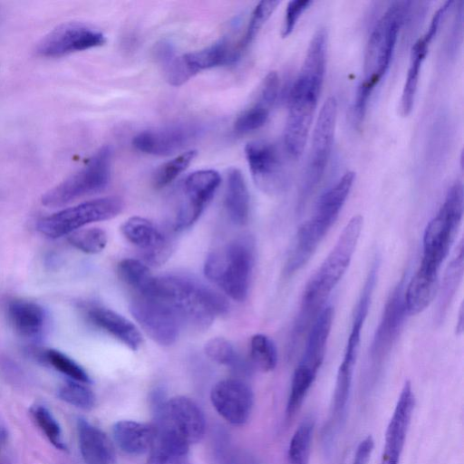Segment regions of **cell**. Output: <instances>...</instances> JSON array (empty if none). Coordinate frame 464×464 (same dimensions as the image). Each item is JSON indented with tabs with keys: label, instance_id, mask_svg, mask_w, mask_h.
<instances>
[{
	"label": "cell",
	"instance_id": "cell-19",
	"mask_svg": "<svg viewBox=\"0 0 464 464\" xmlns=\"http://www.w3.org/2000/svg\"><path fill=\"white\" fill-rule=\"evenodd\" d=\"M245 154L253 179L260 189L276 193L283 188V160L274 144L264 140L250 141L246 145Z\"/></svg>",
	"mask_w": 464,
	"mask_h": 464
},
{
	"label": "cell",
	"instance_id": "cell-10",
	"mask_svg": "<svg viewBox=\"0 0 464 464\" xmlns=\"http://www.w3.org/2000/svg\"><path fill=\"white\" fill-rule=\"evenodd\" d=\"M123 208L124 202L119 197L99 198L44 217L37 222L36 227L45 237L58 238L86 225L113 218Z\"/></svg>",
	"mask_w": 464,
	"mask_h": 464
},
{
	"label": "cell",
	"instance_id": "cell-32",
	"mask_svg": "<svg viewBox=\"0 0 464 464\" xmlns=\"http://www.w3.org/2000/svg\"><path fill=\"white\" fill-rule=\"evenodd\" d=\"M315 420L305 417L295 429L287 450V464H308Z\"/></svg>",
	"mask_w": 464,
	"mask_h": 464
},
{
	"label": "cell",
	"instance_id": "cell-29",
	"mask_svg": "<svg viewBox=\"0 0 464 464\" xmlns=\"http://www.w3.org/2000/svg\"><path fill=\"white\" fill-rule=\"evenodd\" d=\"M430 42L422 35L411 48L407 76L401 97V111L404 116L410 114L412 110L419 83L420 71Z\"/></svg>",
	"mask_w": 464,
	"mask_h": 464
},
{
	"label": "cell",
	"instance_id": "cell-49",
	"mask_svg": "<svg viewBox=\"0 0 464 464\" xmlns=\"http://www.w3.org/2000/svg\"><path fill=\"white\" fill-rule=\"evenodd\" d=\"M382 464V463H381Z\"/></svg>",
	"mask_w": 464,
	"mask_h": 464
},
{
	"label": "cell",
	"instance_id": "cell-43",
	"mask_svg": "<svg viewBox=\"0 0 464 464\" xmlns=\"http://www.w3.org/2000/svg\"><path fill=\"white\" fill-rule=\"evenodd\" d=\"M188 452L152 442L147 464H190Z\"/></svg>",
	"mask_w": 464,
	"mask_h": 464
},
{
	"label": "cell",
	"instance_id": "cell-23",
	"mask_svg": "<svg viewBox=\"0 0 464 464\" xmlns=\"http://www.w3.org/2000/svg\"><path fill=\"white\" fill-rule=\"evenodd\" d=\"M91 322L102 329L130 350L136 351L142 343L141 334L134 324L117 312L102 307L93 306L88 311Z\"/></svg>",
	"mask_w": 464,
	"mask_h": 464
},
{
	"label": "cell",
	"instance_id": "cell-2",
	"mask_svg": "<svg viewBox=\"0 0 464 464\" xmlns=\"http://www.w3.org/2000/svg\"><path fill=\"white\" fill-rule=\"evenodd\" d=\"M362 226V215H355L348 221L328 256L305 285L292 331L293 347L312 326L328 296L345 274L358 245Z\"/></svg>",
	"mask_w": 464,
	"mask_h": 464
},
{
	"label": "cell",
	"instance_id": "cell-34",
	"mask_svg": "<svg viewBox=\"0 0 464 464\" xmlns=\"http://www.w3.org/2000/svg\"><path fill=\"white\" fill-rule=\"evenodd\" d=\"M274 103L258 93L256 102L238 115L234 130L238 133H247L260 129L266 124Z\"/></svg>",
	"mask_w": 464,
	"mask_h": 464
},
{
	"label": "cell",
	"instance_id": "cell-11",
	"mask_svg": "<svg viewBox=\"0 0 464 464\" xmlns=\"http://www.w3.org/2000/svg\"><path fill=\"white\" fill-rule=\"evenodd\" d=\"M154 430L176 439L189 447L198 442L206 430V420L199 406L185 396L158 401Z\"/></svg>",
	"mask_w": 464,
	"mask_h": 464
},
{
	"label": "cell",
	"instance_id": "cell-47",
	"mask_svg": "<svg viewBox=\"0 0 464 464\" xmlns=\"http://www.w3.org/2000/svg\"><path fill=\"white\" fill-rule=\"evenodd\" d=\"M463 331V307L460 306L459 312V319L457 321V328L456 332L458 334H460Z\"/></svg>",
	"mask_w": 464,
	"mask_h": 464
},
{
	"label": "cell",
	"instance_id": "cell-31",
	"mask_svg": "<svg viewBox=\"0 0 464 464\" xmlns=\"http://www.w3.org/2000/svg\"><path fill=\"white\" fill-rule=\"evenodd\" d=\"M117 271L121 281L131 288L135 295H150L155 276L144 262L135 258H125L118 264Z\"/></svg>",
	"mask_w": 464,
	"mask_h": 464
},
{
	"label": "cell",
	"instance_id": "cell-48",
	"mask_svg": "<svg viewBox=\"0 0 464 464\" xmlns=\"http://www.w3.org/2000/svg\"><path fill=\"white\" fill-rule=\"evenodd\" d=\"M0 464H9V463L5 460H0Z\"/></svg>",
	"mask_w": 464,
	"mask_h": 464
},
{
	"label": "cell",
	"instance_id": "cell-33",
	"mask_svg": "<svg viewBox=\"0 0 464 464\" xmlns=\"http://www.w3.org/2000/svg\"><path fill=\"white\" fill-rule=\"evenodd\" d=\"M318 372L298 363L295 368L289 396L287 399L285 414L287 418H292L301 408L309 390L311 389Z\"/></svg>",
	"mask_w": 464,
	"mask_h": 464
},
{
	"label": "cell",
	"instance_id": "cell-45",
	"mask_svg": "<svg viewBox=\"0 0 464 464\" xmlns=\"http://www.w3.org/2000/svg\"><path fill=\"white\" fill-rule=\"evenodd\" d=\"M374 447L372 436L364 438L358 445L353 464H368Z\"/></svg>",
	"mask_w": 464,
	"mask_h": 464
},
{
	"label": "cell",
	"instance_id": "cell-35",
	"mask_svg": "<svg viewBox=\"0 0 464 464\" xmlns=\"http://www.w3.org/2000/svg\"><path fill=\"white\" fill-rule=\"evenodd\" d=\"M250 359L258 370L267 372L277 364L278 354L274 341L266 334H256L250 340Z\"/></svg>",
	"mask_w": 464,
	"mask_h": 464
},
{
	"label": "cell",
	"instance_id": "cell-1",
	"mask_svg": "<svg viewBox=\"0 0 464 464\" xmlns=\"http://www.w3.org/2000/svg\"><path fill=\"white\" fill-rule=\"evenodd\" d=\"M326 33L321 28L314 35L288 95V114L284 144L289 156L297 159L303 153L325 72Z\"/></svg>",
	"mask_w": 464,
	"mask_h": 464
},
{
	"label": "cell",
	"instance_id": "cell-27",
	"mask_svg": "<svg viewBox=\"0 0 464 464\" xmlns=\"http://www.w3.org/2000/svg\"><path fill=\"white\" fill-rule=\"evenodd\" d=\"M224 206L234 224L242 226L247 223L250 198L244 177L238 169L232 168L227 172Z\"/></svg>",
	"mask_w": 464,
	"mask_h": 464
},
{
	"label": "cell",
	"instance_id": "cell-40",
	"mask_svg": "<svg viewBox=\"0 0 464 464\" xmlns=\"http://www.w3.org/2000/svg\"><path fill=\"white\" fill-rule=\"evenodd\" d=\"M42 357L54 369L71 380L82 383H89L91 382L84 369L62 352L55 349H47L43 352Z\"/></svg>",
	"mask_w": 464,
	"mask_h": 464
},
{
	"label": "cell",
	"instance_id": "cell-4",
	"mask_svg": "<svg viewBox=\"0 0 464 464\" xmlns=\"http://www.w3.org/2000/svg\"><path fill=\"white\" fill-rule=\"evenodd\" d=\"M405 10V2L393 3L376 23L370 34L364 55L363 75L353 107V115L357 125L363 121L369 99L389 69Z\"/></svg>",
	"mask_w": 464,
	"mask_h": 464
},
{
	"label": "cell",
	"instance_id": "cell-21",
	"mask_svg": "<svg viewBox=\"0 0 464 464\" xmlns=\"http://www.w3.org/2000/svg\"><path fill=\"white\" fill-rule=\"evenodd\" d=\"M414 407L415 395L412 385L410 381H406L386 429L382 463L399 464Z\"/></svg>",
	"mask_w": 464,
	"mask_h": 464
},
{
	"label": "cell",
	"instance_id": "cell-3",
	"mask_svg": "<svg viewBox=\"0 0 464 464\" xmlns=\"http://www.w3.org/2000/svg\"><path fill=\"white\" fill-rule=\"evenodd\" d=\"M148 296L163 301L174 311L182 326L195 330L208 328L229 308L223 295L198 278L182 274L155 276Z\"/></svg>",
	"mask_w": 464,
	"mask_h": 464
},
{
	"label": "cell",
	"instance_id": "cell-30",
	"mask_svg": "<svg viewBox=\"0 0 464 464\" xmlns=\"http://www.w3.org/2000/svg\"><path fill=\"white\" fill-rule=\"evenodd\" d=\"M183 56L195 74L202 70L233 63L237 59L235 48H231L228 42L224 39Z\"/></svg>",
	"mask_w": 464,
	"mask_h": 464
},
{
	"label": "cell",
	"instance_id": "cell-41",
	"mask_svg": "<svg viewBox=\"0 0 464 464\" xmlns=\"http://www.w3.org/2000/svg\"><path fill=\"white\" fill-rule=\"evenodd\" d=\"M58 397L74 407L89 410L95 405V395L85 383L68 381L60 386Z\"/></svg>",
	"mask_w": 464,
	"mask_h": 464
},
{
	"label": "cell",
	"instance_id": "cell-39",
	"mask_svg": "<svg viewBox=\"0 0 464 464\" xmlns=\"http://www.w3.org/2000/svg\"><path fill=\"white\" fill-rule=\"evenodd\" d=\"M196 155L197 150H189L162 164L153 175L154 187L161 188L172 182L189 166Z\"/></svg>",
	"mask_w": 464,
	"mask_h": 464
},
{
	"label": "cell",
	"instance_id": "cell-15",
	"mask_svg": "<svg viewBox=\"0 0 464 464\" xmlns=\"http://www.w3.org/2000/svg\"><path fill=\"white\" fill-rule=\"evenodd\" d=\"M130 312L151 340L161 346L173 344L183 327L174 311L154 296L135 295Z\"/></svg>",
	"mask_w": 464,
	"mask_h": 464
},
{
	"label": "cell",
	"instance_id": "cell-18",
	"mask_svg": "<svg viewBox=\"0 0 464 464\" xmlns=\"http://www.w3.org/2000/svg\"><path fill=\"white\" fill-rule=\"evenodd\" d=\"M121 231L138 248L146 265L160 266L169 258L171 241L152 221L141 217H131L121 225Z\"/></svg>",
	"mask_w": 464,
	"mask_h": 464
},
{
	"label": "cell",
	"instance_id": "cell-36",
	"mask_svg": "<svg viewBox=\"0 0 464 464\" xmlns=\"http://www.w3.org/2000/svg\"><path fill=\"white\" fill-rule=\"evenodd\" d=\"M279 1H261L259 2L249 19L246 33L242 39L235 46V52L239 57L242 52L253 42L263 25L266 23L273 12L279 5Z\"/></svg>",
	"mask_w": 464,
	"mask_h": 464
},
{
	"label": "cell",
	"instance_id": "cell-37",
	"mask_svg": "<svg viewBox=\"0 0 464 464\" xmlns=\"http://www.w3.org/2000/svg\"><path fill=\"white\" fill-rule=\"evenodd\" d=\"M68 242L78 250L86 254L102 252L107 243V233L100 227L81 228L67 237Z\"/></svg>",
	"mask_w": 464,
	"mask_h": 464
},
{
	"label": "cell",
	"instance_id": "cell-25",
	"mask_svg": "<svg viewBox=\"0 0 464 464\" xmlns=\"http://www.w3.org/2000/svg\"><path fill=\"white\" fill-rule=\"evenodd\" d=\"M7 318L14 329L22 336H39L46 322L44 309L33 301L14 298L6 305Z\"/></svg>",
	"mask_w": 464,
	"mask_h": 464
},
{
	"label": "cell",
	"instance_id": "cell-7",
	"mask_svg": "<svg viewBox=\"0 0 464 464\" xmlns=\"http://www.w3.org/2000/svg\"><path fill=\"white\" fill-rule=\"evenodd\" d=\"M256 246L253 237L245 235L212 250L204 264V274L227 296L245 301L255 265Z\"/></svg>",
	"mask_w": 464,
	"mask_h": 464
},
{
	"label": "cell",
	"instance_id": "cell-6",
	"mask_svg": "<svg viewBox=\"0 0 464 464\" xmlns=\"http://www.w3.org/2000/svg\"><path fill=\"white\" fill-rule=\"evenodd\" d=\"M355 173L347 171L318 199L312 217L296 232L288 252L284 275L291 276L303 268L337 219L354 182Z\"/></svg>",
	"mask_w": 464,
	"mask_h": 464
},
{
	"label": "cell",
	"instance_id": "cell-42",
	"mask_svg": "<svg viewBox=\"0 0 464 464\" xmlns=\"http://www.w3.org/2000/svg\"><path fill=\"white\" fill-rule=\"evenodd\" d=\"M207 356L213 362L230 367L240 365V357L233 343L224 337H214L204 346Z\"/></svg>",
	"mask_w": 464,
	"mask_h": 464
},
{
	"label": "cell",
	"instance_id": "cell-28",
	"mask_svg": "<svg viewBox=\"0 0 464 464\" xmlns=\"http://www.w3.org/2000/svg\"><path fill=\"white\" fill-rule=\"evenodd\" d=\"M464 273V254H463V242H459L454 256L449 263L441 282L439 286V299L437 304V310L435 320L437 323H441L450 306V304L455 296L456 291L462 280Z\"/></svg>",
	"mask_w": 464,
	"mask_h": 464
},
{
	"label": "cell",
	"instance_id": "cell-24",
	"mask_svg": "<svg viewBox=\"0 0 464 464\" xmlns=\"http://www.w3.org/2000/svg\"><path fill=\"white\" fill-rule=\"evenodd\" d=\"M334 310L326 305L313 323L299 363L318 372L325 355L326 344L333 325Z\"/></svg>",
	"mask_w": 464,
	"mask_h": 464
},
{
	"label": "cell",
	"instance_id": "cell-38",
	"mask_svg": "<svg viewBox=\"0 0 464 464\" xmlns=\"http://www.w3.org/2000/svg\"><path fill=\"white\" fill-rule=\"evenodd\" d=\"M31 415L48 440L58 450H65L61 426L53 413L44 405L36 404L30 410Z\"/></svg>",
	"mask_w": 464,
	"mask_h": 464
},
{
	"label": "cell",
	"instance_id": "cell-8",
	"mask_svg": "<svg viewBox=\"0 0 464 464\" xmlns=\"http://www.w3.org/2000/svg\"><path fill=\"white\" fill-rule=\"evenodd\" d=\"M378 269L379 261L375 259L370 267L354 307L350 334L344 348L343 360L337 371L328 418V420L335 425L343 424L345 420L353 372L360 348L361 334L369 312L377 280Z\"/></svg>",
	"mask_w": 464,
	"mask_h": 464
},
{
	"label": "cell",
	"instance_id": "cell-22",
	"mask_svg": "<svg viewBox=\"0 0 464 464\" xmlns=\"http://www.w3.org/2000/svg\"><path fill=\"white\" fill-rule=\"evenodd\" d=\"M77 431L80 452L85 464H117L114 446L102 430L80 419Z\"/></svg>",
	"mask_w": 464,
	"mask_h": 464
},
{
	"label": "cell",
	"instance_id": "cell-46",
	"mask_svg": "<svg viewBox=\"0 0 464 464\" xmlns=\"http://www.w3.org/2000/svg\"><path fill=\"white\" fill-rule=\"evenodd\" d=\"M8 440V431L6 428L0 424V451L6 445Z\"/></svg>",
	"mask_w": 464,
	"mask_h": 464
},
{
	"label": "cell",
	"instance_id": "cell-26",
	"mask_svg": "<svg viewBox=\"0 0 464 464\" xmlns=\"http://www.w3.org/2000/svg\"><path fill=\"white\" fill-rule=\"evenodd\" d=\"M112 436L117 446L130 455H141L149 452L153 438L152 425L140 421L123 420L112 427Z\"/></svg>",
	"mask_w": 464,
	"mask_h": 464
},
{
	"label": "cell",
	"instance_id": "cell-13",
	"mask_svg": "<svg viewBox=\"0 0 464 464\" xmlns=\"http://www.w3.org/2000/svg\"><path fill=\"white\" fill-rule=\"evenodd\" d=\"M220 181L219 173L214 169L197 170L186 177L172 217L171 226L175 231L185 230L198 221Z\"/></svg>",
	"mask_w": 464,
	"mask_h": 464
},
{
	"label": "cell",
	"instance_id": "cell-16",
	"mask_svg": "<svg viewBox=\"0 0 464 464\" xmlns=\"http://www.w3.org/2000/svg\"><path fill=\"white\" fill-rule=\"evenodd\" d=\"M104 34L80 22L62 24L38 43L36 53L44 57H60L104 44Z\"/></svg>",
	"mask_w": 464,
	"mask_h": 464
},
{
	"label": "cell",
	"instance_id": "cell-14",
	"mask_svg": "<svg viewBox=\"0 0 464 464\" xmlns=\"http://www.w3.org/2000/svg\"><path fill=\"white\" fill-rule=\"evenodd\" d=\"M404 287V279L402 278L385 303L381 320L370 345L369 367L374 375L378 374L390 356L408 315L403 297Z\"/></svg>",
	"mask_w": 464,
	"mask_h": 464
},
{
	"label": "cell",
	"instance_id": "cell-20",
	"mask_svg": "<svg viewBox=\"0 0 464 464\" xmlns=\"http://www.w3.org/2000/svg\"><path fill=\"white\" fill-rule=\"evenodd\" d=\"M210 401L224 420L234 425H241L246 422L251 415L254 394L244 381L224 379L212 387Z\"/></svg>",
	"mask_w": 464,
	"mask_h": 464
},
{
	"label": "cell",
	"instance_id": "cell-17",
	"mask_svg": "<svg viewBox=\"0 0 464 464\" xmlns=\"http://www.w3.org/2000/svg\"><path fill=\"white\" fill-rule=\"evenodd\" d=\"M202 131V127L198 123H172L140 131L133 137L132 145L143 153L168 156L192 144Z\"/></svg>",
	"mask_w": 464,
	"mask_h": 464
},
{
	"label": "cell",
	"instance_id": "cell-5",
	"mask_svg": "<svg viewBox=\"0 0 464 464\" xmlns=\"http://www.w3.org/2000/svg\"><path fill=\"white\" fill-rule=\"evenodd\" d=\"M463 186L455 182L448 190L436 216L428 223L422 240V259L414 281L439 286V271L447 257L463 217Z\"/></svg>",
	"mask_w": 464,
	"mask_h": 464
},
{
	"label": "cell",
	"instance_id": "cell-9",
	"mask_svg": "<svg viewBox=\"0 0 464 464\" xmlns=\"http://www.w3.org/2000/svg\"><path fill=\"white\" fill-rule=\"evenodd\" d=\"M111 148L102 147L83 168L43 195L42 204L47 208L62 207L102 191L111 180Z\"/></svg>",
	"mask_w": 464,
	"mask_h": 464
},
{
	"label": "cell",
	"instance_id": "cell-12",
	"mask_svg": "<svg viewBox=\"0 0 464 464\" xmlns=\"http://www.w3.org/2000/svg\"><path fill=\"white\" fill-rule=\"evenodd\" d=\"M337 116V102L329 97L323 104L312 137V145L300 191L303 206L322 180L331 154Z\"/></svg>",
	"mask_w": 464,
	"mask_h": 464
},
{
	"label": "cell",
	"instance_id": "cell-44",
	"mask_svg": "<svg viewBox=\"0 0 464 464\" xmlns=\"http://www.w3.org/2000/svg\"><path fill=\"white\" fill-rule=\"evenodd\" d=\"M312 3L310 0H292L288 2L282 27V36H288L293 32L299 17Z\"/></svg>",
	"mask_w": 464,
	"mask_h": 464
}]
</instances>
